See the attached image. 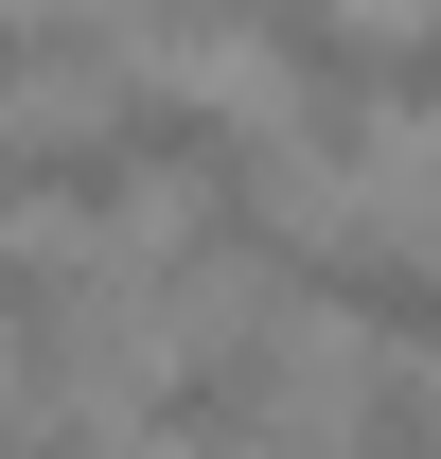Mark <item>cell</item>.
I'll list each match as a JSON object with an SVG mask.
<instances>
[{
	"mask_svg": "<svg viewBox=\"0 0 441 459\" xmlns=\"http://www.w3.org/2000/svg\"><path fill=\"white\" fill-rule=\"evenodd\" d=\"M229 124L195 89H107L89 124H0V212H124L142 177H212Z\"/></svg>",
	"mask_w": 441,
	"mask_h": 459,
	"instance_id": "6da1fadb",
	"label": "cell"
},
{
	"mask_svg": "<svg viewBox=\"0 0 441 459\" xmlns=\"http://www.w3.org/2000/svg\"><path fill=\"white\" fill-rule=\"evenodd\" d=\"M247 36H265V71H282L300 160H371V124H388V36H353L335 0H247Z\"/></svg>",
	"mask_w": 441,
	"mask_h": 459,
	"instance_id": "7a4b0ae2",
	"label": "cell"
},
{
	"mask_svg": "<svg viewBox=\"0 0 441 459\" xmlns=\"http://www.w3.org/2000/svg\"><path fill=\"white\" fill-rule=\"evenodd\" d=\"M335 424H353V442H424V424H441V389L406 371V353H371V389L335 406Z\"/></svg>",
	"mask_w": 441,
	"mask_h": 459,
	"instance_id": "5b68a950",
	"label": "cell"
},
{
	"mask_svg": "<svg viewBox=\"0 0 441 459\" xmlns=\"http://www.w3.org/2000/svg\"><path fill=\"white\" fill-rule=\"evenodd\" d=\"M282 300L353 318L371 353H441V265L424 247H282Z\"/></svg>",
	"mask_w": 441,
	"mask_h": 459,
	"instance_id": "3957f363",
	"label": "cell"
},
{
	"mask_svg": "<svg viewBox=\"0 0 441 459\" xmlns=\"http://www.w3.org/2000/svg\"><path fill=\"white\" fill-rule=\"evenodd\" d=\"M160 18H177V36H247V0H160Z\"/></svg>",
	"mask_w": 441,
	"mask_h": 459,
	"instance_id": "ba28073f",
	"label": "cell"
},
{
	"mask_svg": "<svg viewBox=\"0 0 441 459\" xmlns=\"http://www.w3.org/2000/svg\"><path fill=\"white\" fill-rule=\"evenodd\" d=\"M388 107H406V124H441V18H424V36H388Z\"/></svg>",
	"mask_w": 441,
	"mask_h": 459,
	"instance_id": "8992f818",
	"label": "cell"
},
{
	"mask_svg": "<svg viewBox=\"0 0 441 459\" xmlns=\"http://www.w3.org/2000/svg\"><path fill=\"white\" fill-rule=\"evenodd\" d=\"M142 424H160V442H247V424H282V336H265V318L195 336L160 389H142Z\"/></svg>",
	"mask_w": 441,
	"mask_h": 459,
	"instance_id": "277c9868",
	"label": "cell"
},
{
	"mask_svg": "<svg viewBox=\"0 0 441 459\" xmlns=\"http://www.w3.org/2000/svg\"><path fill=\"white\" fill-rule=\"evenodd\" d=\"M71 54V18H0V89H18V71H54Z\"/></svg>",
	"mask_w": 441,
	"mask_h": 459,
	"instance_id": "52a82bcc",
	"label": "cell"
}]
</instances>
